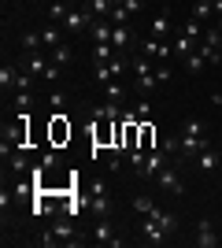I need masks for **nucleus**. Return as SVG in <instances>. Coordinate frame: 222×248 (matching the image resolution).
<instances>
[{
    "instance_id": "4",
    "label": "nucleus",
    "mask_w": 222,
    "mask_h": 248,
    "mask_svg": "<svg viewBox=\"0 0 222 248\" xmlns=\"http://www.w3.org/2000/svg\"><path fill=\"white\" fill-rule=\"evenodd\" d=\"M96 15L89 8H67V15H63V30H71V33H82V30H89V22H93Z\"/></svg>"
},
{
    "instance_id": "38",
    "label": "nucleus",
    "mask_w": 222,
    "mask_h": 248,
    "mask_svg": "<svg viewBox=\"0 0 222 248\" xmlns=\"http://www.w3.org/2000/svg\"><path fill=\"white\" fill-rule=\"evenodd\" d=\"M122 8H126L130 15H133V11H141V0H122Z\"/></svg>"
},
{
    "instance_id": "34",
    "label": "nucleus",
    "mask_w": 222,
    "mask_h": 248,
    "mask_svg": "<svg viewBox=\"0 0 222 248\" xmlns=\"http://www.w3.org/2000/svg\"><path fill=\"white\" fill-rule=\"evenodd\" d=\"M48 15H52L56 22H63V15H67V4H59V0H52V4H48Z\"/></svg>"
},
{
    "instance_id": "21",
    "label": "nucleus",
    "mask_w": 222,
    "mask_h": 248,
    "mask_svg": "<svg viewBox=\"0 0 222 248\" xmlns=\"http://www.w3.org/2000/svg\"><path fill=\"white\" fill-rule=\"evenodd\" d=\"M192 19L196 22L215 19V0H196V4H192Z\"/></svg>"
},
{
    "instance_id": "22",
    "label": "nucleus",
    "mask_w": 222,
    "mask_h": 248,
    "mask_svg": "<svg viewBox=\"0 0 222 248\" xmlns=\"http://www.w3.org/2000/svg\"><path fill=\"white\" fill-rule=\"evenodd\" d=\"M89 30H93L96 41H111V30H115V26H111V19H93V22H89Z\"/></svg>"
},
{
    "instance_id": "18",
    "label": "nucleus",
    "mask_w": 222,
    "mask_h": 248,
    "mask_svg": "<svg viewBox=\"0 0 222 248\" xmlns=\"http://www.w3.org/2000/svg\"><path fill=\"white\" fill-rule=\"evenodd\" d=\"M111 45H115L118 52H126L130 45H133V30H130V26H115V30H111Z\"/></svg>"
},
{
    "instance_id": "35",
    "label": "nucleus",
    "mask_w": 222,
    "mask_h": 248,
    "mask_svg": "<svg viewBox=\"0 0 222 248\" xmlns=\"http://www.w3.org/2000/svg\"><path fill=\"white\" fill-rule=\"evenodd\" d=\"M41 78H44V82H56V78H59V67H56V63H48V71H44Z\"/></svg>"
},
{
    "instance_id": "29",
    "label": "nucleus",
    "mask_w": 222,
    "mask_h": 248,
    "mask_svg": "<svg viewBox=\"0 0 222 248\" xmlns=\"http://www.w3.org/2000/svg\"><path fill=\"white\" fill-rule=\"evenodd\" d=\"M37 163H41V167H48V170H52V167H59V155H56V145L41 148V159H37Z\"/></svg>"
},
{
    "instance_id": "39",
    "label": "nucleus",
    "mask_w": 222,
    "mask_h": 248,
    "mask_svg": "<svg viewBox=\"0 0 222 248\" xmlns=\"http://www.w3.org/2000/svg\"><path fill=\"white\" fill-rule=\"evenodd\" d=\"M211 104H215V108H222V93H211Z\"/></svg>"
},
{
    "instance_id": "24",
    "label": "nucleus",
    "mask_w": 222,
    "mask_h": 248,
    "mask_svg": "<svg viewBox=\"0 0 222 248\" xmlns=\"http://www.w3.org/2000/svg\"><path fill=\"white\" fill-rule=\"evenodd\" d=\"M204 67H207V56H204L200 45H196V52H192V56H185V71H189V74H200Z\"/></svg>"
},
{
    "instance_id": "2",
    "label": "nucleus",
    "mask_w": 222,
    "mask_h": 248,
    "mask_svg": "<svg viewBox=\"0 0 222 248\" xmlns=\"http://www.w3.org/2000/svg\"><path fill=\"white\" fill-rule=\"evenodd\" d=\"M130 71H133V93H137V96H148L159 85L156 67H152V60H148L145 52H137V56L130 60Z\"/></svg>"
},
{
    "instance_id": "13",
    "label": "nucleus",
    "mask_w": 222,
    "mask_h": 248,
    "mask_svg": "<svg viewBox=\"0 0 222 248\" xmlns=\"http://www.w3.org/2000/svg\"><path fill=\"white\" fill-rule=\"evenodd\" d=\"M192 163L200 167L204 174H215V170H219V163H222V155H219V152H215V148H204V152H200V155H196V159H192Z\"/></svg>"
},
{
    "instance_id": "37",
    "label": "nucleus",
    "mask_w": 222,
    "mask_h": 248,
    "mask_svg": "<svg viewBox=\"0 0 222 248\" xmlns=\"http://www.w3.org/2000/svg\"><path fill=\"white\" fill-rule=\"evenodd\" d=\"M48 100H52V108H56V111H59V108H63V93H59V89H56V93L48 96Z\"/></svg>"
},
{
    "instance_id": "28",
    "label": "nucleus",
    "mask_w": 222,
    "mask_h": 248,
    "mask_svg": "<svg viewBox=\"0 0 222 248\" xmlns=\"http://www.w3.org/2000/svg\"><path fill=\"white\" fill-rule=\"evenodd\" d=\"M133 211H137L141 218L152 215V211H156V200H152V197H133Z\"/></svg>"
},
{
    "instance_id": "10",
    "label": "nucleus",
    "mask_w": 222,
    "mask_h": 248,
    "mask_svg": "<svg viewBox=\"0 0 222 248\" xmlns=\"http://www.w3.org/2000/svg\"><path fill=\"white\" fill-rule=\"evenodd\" d=\"M141 233H145V241H148V245H167V233H163V230H159V222H156V218H152V215H145V218H141Z\"/></svg>"
},
{
    "instance_id": "25",
    "label": "nucleus",
    "mask_w": 222,
    "mask_h": 248,
    "mask_svg": "<svg viewBox=\"0 0 222 248\" xmlns=\"http://www.w3.org/2000/svg\"><path fill=\"white\" fill-rule=\"evenodd\" d=\"M22 48H26V52H41L44 48L41 30H26V33H22Z\"/></svg>"
},
{
    "instance_id": "40",
    "label": "nucleus",
    "mask_w": 222,
    "mask_h": 248,
    "mask_svg": "<svg viewBox=\"0 0 222 248\" xmlns=\"http://www.w3.org/2000/svg\"><path fill=\"white\" fill-rule=\"evenodd\" d=\"M219 48H222V37H219Z\"/></svg>"
},
{
    "instance_id": "20",
    "label": "nucleus",
    "mask_w": 222,
    "mask_h": 248,
    "mask_svg": "<svg viewBox=\"0 0 222 248\" xmlns=\"http://www.w3.org/2000/svg\"><path fill=\"white\" fill-rule=\"evenodd\" d=\"M0 89H19V71H15V63H4V67H0Z\"/></svg>"
},
{
    "instance_id": "3",
    "label": "nucleus",
    "mask_w": 222,
    "mask_h": 248,
    "mask_svg": "<svg viewBox=\"0 0 222 248\" xmlns=\"http://www.w3.org/2000/svg\"><path fill=\"white\" fill-rule=\"evenodd\" d=\"M156 186H159V189H167L170 197H185V178L178 174V167H170V163L156 174Z\"/></svg>"
},
{
    "instance_id": "17",
    "label": "nucleus",
    "mask_w": 222,
    "mask_h": 248,
    "mask_svg": "<svg viewBox=\"0 0 222 248\" xmlns=\"http://www.w3.org/2000/svg\"><path fill=\"white\" fill-rule=\"evenodd\" d=\"M93 237H96V245H122L118 237H111V222H107V218H96Z\"/></svg>"
},
{
    "instance_id": "1",
    "label": "nucleus",
    "mask_w": 222,
    "mask_h": 248,
    "mask_svg": "<svg viewBox=\"0 0 222 248\" xmlns=\"http://www.w3.org/2000/svg\"><path fill=\"white\" fill-rule=\"evenodd\" d=\"M204 148H211V141H207V130H204L200 119H189V123H185V130L178 134V155H185V159H196Z\"/></svg>"
},
{
    "instance_id": "31",
    "label": "nucleus",
    "mask_w": 222,
    "mask_h": 248,
    "mask_svg": "<svg viewBox=\"0 0 222 248\" xmlns=\"http://www.w3.org/2000/svg\"><path fill=\"white\" fill-rule=\"evenodd\" d=\"M52 63L56 67H67V63H71V48H67V45H56L52 48Z\"/></svg>"
},
{
    "instance_id": "26",
    "label": "nucleus",
    "mask_w": 222,
    "mask_h": 248,
    "mask_svg": "<svg viewBox=\"0 0 222 248\" xmlns=\"http://www.w3.org/2000/svg\"><path fill=\"white\" fill-rule=\"evenodd\" d=\"M11 174H30V159H26V148L11 155Z\"/></svg>"
},
{
    "instance_id": "36",
    "label": "nucleus",
    "mask_w": 222,
    "mask_h": 248,
    "mask_svg": "<svg viewBox=\"0 0 222 248\" xmlns=\"http://www.w3.org/2000/svg\"><path fill=\"white\" fill-rule=\"evenodd\" d=\"M156 78H159V82H170V67H167V63H159V67H156Z\"/></svg>"
},
{
    "instance_id": "19",
    "label": "nucleus",
    "mask_w": 222,
    "mask_h": 248,
    "mask_svg": "<svg viewBox=\"0 0 222 248\" xmlns=\"http://www.w3.org/2000/svg\"><path fill=\"white\" fill-rule=\"evenodd\" d=\"M152 145H156V126H152V119H148V123H141L137 148H141V152H152Z\"/></svg>"
},
{
    "instance_id": "12",
    "label": "nucleus",
    "mask_w": 222,
    "mask_h": 248,
    "mask_svg": "<svg viewBox=\"0 0 222 248\" xmlns=\"http://www.w3.org/2000/svg\"><path fill=\"white\" fill-rule=\"evenodd\" d=\"M170 45H174V56H181V60H185V56H192V52H196V45H200V41L181 30V33H174V37H170Z\"/></svg>"
},
{
    "instance_id": "14",
    "label": "nucleus",
    "mask_w": 222,
    "mask_h": 248,
    "mask_svg": "<svg viewBox=\"0 0 222 248\" xmlns=\"http://www.w3.org/2000/svg\"><path fill=\"white\" fill-rule=\"evenodd\" d=\"M170 33H174V30H170V15H167V11H159L156 19H152V33H148V37H156V41H167Z\"/></svg>"
},
{
    "instance_id": "6",
    "label": "nucleus",
    "mask_w": 222,
    "mask_h": 248,
    "mask_svg": "<svg viewBox=\"0 0 222 248\" xmlns=\"http://www.w3.org/2000/svg\"><path fill=\"white\" fill-rule=\"evenodd\" d=\"M196 248H215V245H222V230H215V222L211 218H200L196 222Z\"/></svg>"
},
{
    "instance_id": "11",
    "label": "nucleus",
    "mask_w": 222,
    "mask_h": 248,
    "mask_svg": "<svg viewBox=\"0 0 222 248\" xmlns=\"http://www.w3.org/2000/svg\"><path fill=\"white\" fill-rule=\"evenodd\" d=\"M122 100H104V104H96V111H93V119H107V123H115V119H122Z\"/></svg>"
},
{
    "instance_id": "8",
    "label": "nucleus",
    "mask_w": 222,
    "mask_h": 248,
    "mask_svg": "<svg viewBox=\"0 0 222 248\" xmlns=\"http://www.w3.org/2000/svg\"><path fill=\"white\" fill-rule=\"evenodd\" d=\"M141 52H145L148 60L163 63V60H170V56H174V45H170V41H156V37H148V41L141 45Z\"/></svg>"
},
{
    "instance_id": "7",
    "label": "nucleus",
    "mask_w": 222,
    "mask_h": 248,
    "mask_svg": "<svg viewBox=\"0 0 222 248\" xmlns=\"http://www.w3.org/2000/svg\"><path fill=\"white\" fill-rule=\"evenodd\" d=\"M63 141H71V123H67V115L63 111H56L52 115V123H48V145H63Z\"/></svg>"
},
{
    "instance_id": "15",
    "label": "nucleus",
    "mask_w": 222,
    "mask_h": 248,
    "mask_svg": "<svg viewBox=\"0 0 222 248\" xmlns=\"http://www.w3.org/2000/svg\"><path fill=\"white\" fill-rule=\"evenodd\" d=\"M118 0H78V8H89L96 15V19H104V15H111V8H115Z\"/></svg>"
},
{
    "instance_id": "16",
    "label": "nucleus",
    "mask_w": 222,
    "mask_h": 248,
    "mask_svg": "<svg viewBox=\"0 0 222 248\" xmlns=\"http://www.w3.org/2000/svg\"><path fill=\"white\" fill-rule=\"evenodd\" d=\"M52 233H56V241H67V245H74V222H71V215H63V218H56V226H52Z\"/></svg>"
},
{
    "instance_id": "33",
    "label": "nucleus",
    "mask_w": 222,
    "mask_h": 248,
    "mask_svg": "<svg viewBox=\"0 0 222 248\" xmlns=\"http://www.w3.org/2000/svg\"><path fill=\"white\" fill-rule=\"evenodd\" d=\"M122 96H126V89H122V85H118V82L104 85V100H122Z\"/></svg>"
},
{
    "instance_id": "30",
    "label": "nucleus",
    "mask_w": 222,
    "mask_h": 248,
    "mask_svg": "<svg viewBox=\"0 0 222 248\" xmlns=\"http://www.w3.org/2000/svg\"><path fill=\"white\" fill-rule=\"evenodd\" d=\"M30 104H33L30 89H15V111H30Z\"/></svg>"
},
{
    "instance_id": "23",
    "label": "nucleus",
    "mask_w": 222,
    "mask_h": 248,
    "mask_svg": "<svg viewBox=\"0 0 222 248\" xmlns=\"http://www.w3.org/2000/svg\"><path fill=\"white\" fill-rule=\"evenodd\" d=\"M89 200H93L96 218H107V215H111V200H107V193H89Z\"/></svg>"
},
{
    "instance_id": "27",
    "label": "nucleus",
    "mask_w": 222,
    "mask_h": 248,
    "mask_svg": "<svg viewBox=\"0 0 222 248\" xmlns=\"http://www.w3.org/2000/svg\"><path fill=\"white\" fill-rule=\"evenodd\" d=\"M41 41H44V48L63 45V41H59V26H41Z\"/></svg>"
},
{
    "instance_id": "32",
    "label": "nucleus",
    "mask_w": 222,
    "mask_h": 248,
    "mask_svg": "<svg viewBox=\"0 0 222 248\" xmlns=\"http://www.w3.org/2000/svg\"><path fill=\"white\" fill-rule=\"evenodd\" d=\"M133 115H137L141 123H148V119H152V104H148L145 96H137V108H133Z\"/></svg>"
},
{
    "instance_id": "5",
    "label": "nucleus",
    "mask_w": 222,
    "mask_h": 248,
    "mask_svg": "<svg viewBox=\"0 0 222 248\" xmlns=\"http://www.w3.org/2000/svg\"><path fill=\"white\" fill-rule=\"evenodd\" d=\"M170 163V155L163 152V148H152V152H145V163H141V170H137V178H156L163 167Z\"/></svg>"
},
{
    "instance_id": "9",
    "label": "nucleus",
    "mask_w": 222,
    "mask_h": 248,
    "mask_svg": "<svg viewBox=\"0 0 222 248\" xmlns=\"http://www.w3.org/2000/svg\"><path fill=\"white\" fill-rule=\"evenodd\" d=\"M48 63H52V60H44L41 52H22L19 67H22L26 74H44V71H48Z\"/></svg>"
}]
</instances>
